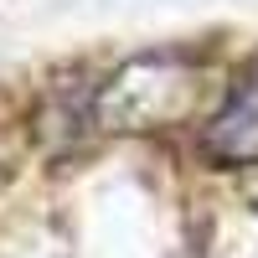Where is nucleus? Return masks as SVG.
<instances>
[{"label": "nucleus", "instance_id": "nucleus-1", "mask_svg": "<svg viewBox=\"0 0 258 258\" xmlns=\"http://www.w3.org/2000/svg\"><path fill=\"white\" fill-rule=\"evenodd\" d=\"M202 150L222 165H248L258 160V62L227 88L222 109L207 119Z\"/></svg>", "mask_w": 258, "mask_h": 258}]
</instances>
